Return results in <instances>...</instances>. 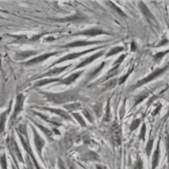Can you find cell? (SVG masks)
Segmentation results:
<instances>
[{
  "label": "cell",
  "mask_w": 169,
  "mask_h": 169,
  "mask_svg": "<svg viewBox=\"0 0 169 169\" xmlns=\"http://www.w3.org/2000/svg\"><path fill=\"white\" fill-rule=\"evenodd\" d=\"M43 95H45L47 100L54 104H62L73 101L77 100L79 97V92L76 90H70L62 93H49V92H43Z\"/></svg>",
  "instance_id": "obj_1"
},
{
  "label": "cell",
  "mask_w": 169,
  "mask_h": 169,
  "mask_svg": "<svg viewBox=\"0 0 169 169\" xmlns=\"http://www.w3.org/2000/svg\"><path fill=\"white\" fill-rule=\"evenodd\" d=\"M168 68H169V65H167L166 66L163 67V68L156 69L154 72H152L151 74H149L147 77L143 78V79H141V80L139 81L136 84L132 85L131 88H130V90H134V89H135L137 88L141 87V86H143V85L148 83L154 81V79L158 77V76L160 75H162V73H164L166 71H167V70H168Z\"/></svg>",
  "instance_id": "obj_2"
},
{
  "label": "cell",
  "mask_w": 169,
  "mask_h": 169,
  "mask_svg": "<svg viewBox=\"0 0 169 169\" xmlns=\"http://www.w3.org/2000/svg\"><path fill=\"white\" fill-rule=\"evenodd\" d=\"M106 46H100V47H94V48H91V49H89V50H87L83 51V52H81L72 53L67 54V55H66L65 56L62 57V58H61L60 60H57V61H56L55 62H53L52 64L50 66V67L53 66L54 65L62 63L64 62L68 61V60H74V59H76L77 58H79V57L81 56L85 55V54H86V53H90V52H94V51L97 50H99V49H100V48H104V47H105Z\"/></svg>",
  "instance_id": "obj_3"
},
{
  "label": "cell",
  "mask_w": 169,
  "mask_h": 169,
  "mask_svg": "<svg viewBox=\"0 0 169 169\" xmlns=\"http://www.w3.org/2000/svg\"><path fill=\"white\" fill-rule=\"evenodd\" d=\"M7 145L8 148L11 155L14 157H17L18 160L22 163H24V159L22 158V154L20 152V149L19 148L17 141H15L14 138H9L7 139Z\"/></svg>",
  "instance_id": "obj_4"
},
{
  "label": "cell",
  "mask_w": 169,
  "mask_h": 169,
  "mask_svg": "<svg viewBox=\"0 0 169 169\" xmlns=\"http://www.w3.org/2000/svg\"><path fill=\"white\" fill-rule=\"evenodd\" d=\"M18 134L19 138H20V139L22 145V146H23V148L24 149V150L27 152V153L28 154V156H29L31 158L32 161H33V162L34 163V165H35V167L36 169H41L39 165L38 164V162H37L36 158H35V156L33 154V151H32V149H31V147L29 139H28V135L23 136L22 135H21V134L18 133Z\"/></svg>",
  "instance_id": "obj_5"
},
{
  "label": "cell",
  "mask_w": 169,
  "mask_h": 169,
  "mask_svg": "<svg viewBox=\"0 0 169 169\" xmlns=\"http://www.w3.org/2000/svg\"><path fill=\"white\" fill-rule=\"evenodd\" d=\"M25 100V96L23 94H18L17 96V100H16L15 107L10 119V123H13L16 119H17L18 116L20 114L21 112L23 110L24 104Z\"/></svg>",
  "instance_id": "obj_6"
},
{
  "label": "cell",
  "mask_w": 169,
  "mask_h": 169,
  "mask_svg": "<svg viewBox=\"0 0 169 169\" xmlns=\"http://www.w3.org/2000/svg\"><path fill=\"white\" fill-rule=\"evenodd\" d=\"M110 138L112 141L113 145L119 146L121 144L122 140V132L119 124L114 123L110 129Z\"/></svg>",
  "instance_id": "obj_7"
},
{
  "label": "cell",
  "mask_w": 169,
  "mask_h": 169,
  "mask_svg": "<svg viewBox=\"0 0 169 169\" xmlns=\"http://www.w3.org/2000/svg\"><path fill=\"white\" fill-rule=\"evenodd\" d=\"M31 128L33 133L34 144L35 146L36 150L38 153V154H39V157L41 158H42V149L45 146V144H46V141H45V140L41 138L39 134L38 133L36 129L34 127L31 126Z\"/></svg>",
  "instance_id": "obj_8"
},
{
  "label": "cell",
  "mask_w": 169,
  "mask_h": 169,
  "mask_svg": "<svg viewBox=\"0 0 169 169\" xmlns=\"http://www.w3.org/2000/svg\"><path fill=\"white\" fill-rule=\"evenodd\" d=\"M58 53L59 52H56L44 53V54H42V55H40L39 56L36 57V58L31 59L26 62H24L23 64L26 65V66H33L35 64H39L41 62L45 61V60H46L47 59L50 58V57L56 56V54H58Z\"/></svg>",
  "instance_id": "obj_9"
},
{
  "label": "cell",
  "mask_w": 169,
  "mask_h": 169,
  "mask_svg": "<svg viewBox=\"0 0 169 169\" xmlns=\"http://www.w3.org/2000/svg\"><path fill=\"white\" fill-rule=\"evenodd\" d=\"M111 35L109 33L105 32L102 30L98 29V28H91V29L85 30L83 31H79L77 33H75L73 34L74 36H79V35H83V36H88V37H95L97 35Z\"/></svg>",
  "instance_id": "obj_10"
},
{
  "label": "cell",
  "mask_w": 169,
  "mask_h": 169,
  "mask_svg": "<svg viewBox=\"0 0 169 169\" xmlns=\"http://www.w3.org/2000/svg\"><path fill=\"white\" fill-rule=\"evenodd\" d=\"M104 42L101 41H76L74 42L69 43L64 46H62L64 48H72V47H84L87 46H91V45L98 44L100 43Z\"/></svg>",
  "instance_id": "obj_11"
},
{
  "label": "cell",
  "mask_w": 169,
  "mask_h": 169,
  "mask_svg": "<svg viewBox=\"0 0 169 169\" xmlns=\"http://www.w3.org/2000/svg\"><path fill=\"white\" fill-rule=\"evenodd\" d=\"M40 109L46 110V111H49V112H50L57 114V115L60 116L61 118H62V119H65V120H72V118H71V115H70V114L67 112L63 110L62 109H58V108H47V107L40 108Z\"/></svg>",
  "instance_id": "obj_12"
},
{
  "label": "cell",
  "mask_w": 169,
  "mask_h": 169,
  "mask_svg": "<svg viewBox=\"0 0 169 169\" xmlns=\"http://www.w3.org/2000/svg\"><path fill=\"white\" fill-rule=\"evenodd\" d=\"M104 51H101V52H97V53H95V54H94V55L88 57V58H85L83 60V61L81 62L80 64H78L77 66H76L73 70L81 68H83V67H84L85 66L91 63L92 62H94V60L99 58L100 57H101V56H102L104 54Z\"/></svg>",
  "instance_id": "obj_13"
},
{
  "label": "cell",
  "mask_w": 169,
  "mask_h": 169,
  "mask_svg": "<svg viewBox=\"0 0 169 169\" xmlns=\"http://www.w3.org/2000/svg\"><path fill=\"white\" fill-rule=\"evenodd\" d=\"M72 64H69L65 66H62V67H59V68H55L52 70H50V71L47 72L45 74H43L42 75H41L39 76H38L37 78V79H41V78H43L46 77V76H57L60 74H61L62 72L64 71H65L67 68H68L69 67H71Z\"/></svg>",
  "instance_id": "obj_14"
},
{
  "label": "cell",
  "mask_w": 169,
  "mask_h": 169,
  "mask_svg": "<svg viewBox=\"0 0 169 169\" xmlns=\"http://www.w3.org/2000/svg\"><path fill=\"white\" fill-rule=\"evenodd\" d=\"M83 72H84V71H79V72H76L75 73H73V74L69 76H68V77H66V79H61L60 81V83L63 84V85H71L72 83L73 82H75L76 79H77Z\"/></svg>",
  "instance_id": "obj_15"
},
{
  "label": "cell",
  "mask_w": 169,
  "mask_h": 169,
  "mask_svg": "<svg viewBox=\"0 0 169 169\" xmlns=\"http://www.w3.org/2000/svg\"><path fill=\"white\" fill-rule=\"evenodd\" d=\"M139 8L140 9V10L142 12V14L144 15V17L146 18H148V20H155V18L152 14V12L148 9L147 6H146L143 2H139Z\"/></svg>",
  "instance_id": "obj_16"
},
{
  "label": "cell",
  "mask_w": 169,
  "mask_h": 169,
  "mask_svg": "<svg viewBox=\"0 0 169 169\" xmlns=\"http://www.w3.org/2000/svg\"><path fill=\"white\" fill-rule=\"evenodd\" d=\"M160 139L158 142L157 147H156V150L154 151V154L152 156V169H156L158 167L159 159H160Z\"/></svg>",
  "instance_id": "obj_17"
},
{
  "label": "cell",
  "mask_w": 169,
  "mask_h": 169,
  "mask_svg": "<svg viewBox=\"0 0 169 169\" xmlns=\"http://www.w3.org/2000/svg\"><path fill=\"white\" fill-rule=\"evenodd\" d=\"M37 53V51H33V50L24 51V52L17 53V55H16V59L18 60H23L28 58H30L31 56L36 55Z\"/></svg>",
  "instance_id": "obj_18"
},
{
  "label": "cell",
  "mask_w": 169,
  "mask_h": 169,
  "mask_svg": "<svg viewBox=\"0 0 169 169\" xmlns=\"http://www.w3.org/2000/svg\"><path fill=\"white\" fill-rule=\"evenodd\" d=\"M9 111H10V108H9L7 110L4 112L0 115V135L4 131L6 119H7V116L8 115Z\"/></svg>",
  "instance_id": "obj_19"
},
{
  "label": "cell",
  "mask_w": 169,
  "mask_h": 169,
  "mask_svg": "<svg viewBox=\"0 0 169 169\" xmlns=\"http://www.w3.org/2000/svg\"><path fill=\"white\" fill-rule=\"evenodd\" d=\"M62 79H41L40 81H38L34 85L35 87H42V86L46 85L47 84L52 83H55V82H60Z\"/></svg>",
  "instance_id": "obj_20"
},
{
  "label": "cell",
  "mask_w": 169,
  "mask_h": 169,
  "mask_svg": "<svg viewBox=\"0 0 169 169\" xmlns=\"http://www.w3.org/2000/svg\"><path fill=\"white\" fill-rule=\"evenodd\" d=\"M32 120V122H33L35 123V125L38 127V128H39L41 130V131H42L45 134V135H46L47 138L48 139L52 138V136L53 135V132L52 131V130H50L49 129H47V127H44L43 125H41V124L37 123L36 121L33 120Z\"/></svg>",
  "instance_id": "obj_21"
},
{
  "label": "cell",
  "mask_w": 169,
  "mask_h": 169,
  "mask_svg": "<svg viewBox=\"0 0 169 169\" xmlns=\"http://www.w3.org/2000/svg\"><path fill=\"white\" fill-rule=\"evenodd\" d=\"M83 18L81 17V15H75L72 16V17H69L65 18H60V19H56L55 20H57V22H71V21H78L80 20H83Z\"/></svg>",
  "instance_id": "obj_22"
},
{
  "label": "cell",
  "mask_w": 169,
  "mask_h": 169,
  "mask_svg": "<svg viewBox=\"0 0 169 169\" xmlns=\"http://www.w3.org/2000/svg\"><path fill=\"white\" fill-rule=\"evenodd\" d=\"M105 64H106V62H101V64H100V66H97V68H95L93 71L89 73V79H94V77H95V76L97 75L98 73L103 69V68L105 66Z\"/></svg>",
  "instance_id": "obj_23"
},
{
  "label": "cell",
  "mask_w": 169,
  "mask_h": 169,
  "mask_svg": "<svg viewBox=\"0 0 169 169\" xmlns=\"http://www.w3.org/2000/svg\"><path fill=\"white\" fill-rule=\"evenodd\" d=\"M64 107L68 112H73V111H75L76 110L81 109L82 106L81 104H79L78 102H75V103L71 104L64 105Z\"/></svg>",
  "instance_id": "obj_24"
},
{
  "label": "cell",
  "mask_w": 169,
  "mask_h": 169,
  "mask_svg": "<svg viewBox=\"0 0 169 169\" xmlns=\"http://www.w3.org/2000/svg\"><path fill=\"white\" fill-rule=\"evenodd\" d=\"M107 3L108 4H109V6H110V8L112 9L114 11H115L118 14H119L120 16H121V17H127V15H126V14L125 13V12H124L120 8H119V7H118V6L116 4H114L113 2L109 1V2H108Z\"/></svg>",
  "instance_id": "obj_25"
},
{
  "label": "cell",
  "mask_w": 169,
  "mask_h": 169,
  "mask_svg": "<svg viewBox=\"0 0 169 169\" xmlns=\"http://www.w3.org/2000/svg\"><path fill=\"white\" fill-rule=\"evenodd\" d=\"M124 50H125V48H124V47H119H119H114V48L112 49L108 53H106V58H108V57H111L112 56H114L117 53L123 52Z\"/></svg>",
  "instance_id": "obj_26"
},
{
  "label": "cell",
  "mask_w": 169,
  "mask_h": 169,
  "mask_svg": "<svg viewBox=\"0 0 169 169\" xmlns=\"http://www.w3.org/2000/svg\"><path fill=\"white\" fill-rule=\"evenodd\" d=\"M83 158V160H97L98 158V156L93 152H89L84 154Z\"/></svg>",
  "instance_id": "obj_27"
},
{
  "label": "cell",
  "mask_w": 169,
  "mask_h": 169,
  "mask_svg": "<svg viewBox=\"0 0 169 169\" xmlns=\"http://www.w3.org/2000/svg\"><path fill=\"white\" fill-rule=\"evenodd\" d=\"M154 139H149V141H148L147 145H146V148H145V153L148 157H149L151 155L152 153V149L153 148V145H154Z\"/></svg>",
  "instance_id": "obj_28"
},
{
  "label": "cell",
  "mask_w": 169,
  "mask_h": 169,
  "mask_svg": "<svg viewBox=\"0 0 169 169\" xmlns=\"http://www.w3.org/2000/svg\"><path fill=\"white\" fill-rule=\"evenodd\" d=\"M72 116H74L75 119L77 120V122L80 124L81 126L83 127H85L86 126V123L85 121L84 120V119H83V117L81 116V115H80V114L79 113H72Z\"/></svg>",
  "instance_id": "obj_29"
},
{
  "label": "cell",
  "mask_w": 169,
  "mask_h": 169,
  "mask_svg": "<svg viewBox=\"0 0 169 169\" xmlns=\"http://www.w3.org/2000/svg\"><path fill=\"white\" fill-rule=\"evenodd\" d=\"M120 66H114V68H112L110 71H108L107 73L106 78H105V80H107L108 79H110L113 77L114 76H115L118 73V69H119Z\"/></svg>",
  "instance_id": "obj_30"
},
{
  "label": "cell",
  "mask_w": 169,
  "mask_h": 169,
  "mask_svg": "<svg viewBox=\"0 0 169 169\" xmlns=\"http://www.w3.org/2000/svg\"><path fill=\"white\" fill-rule=\"evenodd\" d=\"M169 53V50H166V51H164V52H158L157 53H156L155 55L154 56V57H153V59H154V61L155 62H158L160 61V60L163 58L164 56H165L166 55H167V53Z\"/></svg>",
  "instance_id": "obj_31"
},
{
  "label": "cell",
  "mask_w": 169,
  "mask_h": 169,
  "mask_svg": "<svg viewBox=\"0 0 169 169\" xmlns=\"http://www.w3.org/2000/svg\"><path fill=\"white\" fill-rule=\"evenodd\" d=\"M110 100H108L107 103V106H106V113H105V115L104 117V120L108 122V121L110 120L111 119V112H110Z\"/></svg>",
  "instance_id": "obj_32"
},
{
  "label": "cell",
  "mask_w": 169,
  "mask_h": 169,
  "mask_svg": "<svg viewBox=\"0 0 169 169\" xmlns=\"http://www.w3.org/2000/svg\"><path fill=\"white\" fill-rule=\"evenodd\" d=\"M133 68H134V67L133 66L129 70V71L127 72V73L126 75H125L123 76H121V77L119 79V85H120L123 84L124 83H125L127 80V79H128L129 75L132 73V72L133 71Z\"/></svg>",
  "instance_id": "obj_33"
},
{
  "label": "cell",
  "mask_w": 169,
  "mask_h": 169,
  "mask_svg": "<svg viewBox=\"0 0 169 169\" xmlns=\"http://www.w3.org/2000/svg\"><path fill=\"white\" fill-rule=\"evenodd\" d=\"M149 95V94H141L139 95V96L135 98V104H134V106H138V105L139 104H140L141 102H142V101L145 100V98H147L148 96Z\"/></svg>",
  "instance_id": "obj_34"
},
{
  "label": "cell",
  "mask_w": 169,
  "mask_h": 169,
  "mask_svg": "<svg viewBox=\"0 0 169 169\" xmlns=\"http://www.w3.org/2000/svg\"><path fill=\"white\" fill-rule=\"evenodd\" d=\"M140 123H141V119H138L133 120L129 127V129L130 131H133V130H135L138 129L140 125Z\"/></svg>",
  "instance_id": "obj_35"
},
{
  "label": "cell",
  "mask_w": 169,
  "mask_h": 169,
  "mask_svg": "<svg viewBox=\"0 0 169 169\" xmlns=\"http://www.w3.org/2000/svg\"><path fill=\"white\" fill-rule=\"evenodd\" d=\"M0 164H1L2 169H8L7 159H6V156L5 154H2L0 157Z\"/></svg>",
  "instance_id": "obj_36"
},
{
  "label": "cell",
  "mask_w": 169,
  "mask_h": 169,
  "mask_svg": "<svg viewBox=\"0 0 169 169\" xmlns=\"http://www.w3.org/2000/svg\"><path fill=\"white\" fill-rule=\"evenodd\" d=\"M34 113L35 114H37V116H39V117H41V119H43L44 120H46V121H47V122H48V123H51V124H52V125H58V126H60V125H59V124L57 123L56 122H54V121H52V120H50L48 117L46 116H44L43 114H42L41 113L36 112H34Z\"/></svg>",
  "instance_id": "obj_37"
},
{
  "label": "cell",
  "mask_w": 169,
  "mask_h": 169,
  "mask_svg": "<svg viewBox=\"0 0 169 169\" xmlns=\"http://www.w3.org/2000/svg\"><path fill=\"white\" fill-rule=\"evenodd\" d=\"M145 134H146V125L145 123H143V125L141 129V131L139 133V138L140 139L143 140V141H145Z\"/></svg>",
  "instance_id": "obj_38"
},
{
  "label": "cell",
  "mask_w": 169,
  "mask_h": 169,
  "mask_svg": "<svg viewBox=\"0 0 169 169\" xmlns=\"http://www.w3.org/2000/svg\"><path fill=\"white\" fill-rule=\"evenodd\" d=\"M83 114H84V116L87 118V120L89 121V123H94V119H93V116H92V115L91 114V113L89 112L88 110H87L86 109H84L83 110Z\"/></svg>",
  "instance_id": "obj_39"
},
{
  "label": "cell",
  "mask_w": 169,
  "mask_h": 169,
  "mask_svg": "<svg viewBox=\"0 0 169 169\" xmlns=\"http://www.w3.org/2000/svg\"><path fill=\"white\" fill-rule=\"evenodd\" d=\"M142 168H143V162L141 159L138 156L135 162V164L134 165L133 169H142Z\"/></svg>",
  "instance_id": "obj_40"
},
{
  "label": "cell",
  "mask_w": 169,
  "mask_h": 169,
  "mask_svg": "<svg viewBox=\"0 0 169 169\" xmlns=\"http://www.w3.org/2000/svg\"><path fill=\"white\" fill-rule=\"evenodd\" d=\"M126 56H127V54H122V55H121L119 57V58H118L116 60V61L114 62V64H113L114 66H120V64L124 61V60H125V58H126Z\"/></svg>",
  "instance_id": "obj_41"
},
{
  "label": "cell",
  "mask_w": 169,
  "mask_h": 169,
  "mask_svg": "<svg viewBox=\"0 0 169 169\" xmlns=\"http://www.w3.org/2000/svg\"><path fill=\"white\" fill-rule=\"evenodd\" d=\"M116 85V79H114V80L108 82L106 85V88H108V89H112L115 87Z\"/></svg>",
  "instance_id": "obj_42"
},
{
  "label": "cell",
  "mask_w": 169,
  "mask_h": 169,
  "mask_svg": "<svg viewBox=\"0 0 169 169\" xmlns=\"http://www.w3.org/2000/svg\"><path fill=\"white\" fill-rule=\"evenodd\" d=\"M162 108V105L160 104V103H158V106H157V107H156L155 108V110L153 111L152 112V115L153 116H156V114H159V112H160V110H161V108Z\"/></svg>",
  "instance_id": "obj_43"
},
{
  "label": "cell",
  "mask_w": 169,
  "mask_h": 169,
  "mask_svg": "<svg viewBox=\"0 0 169 169\" xmlns=\"http://www.w3.org/2000/svg\"><path fill=\"white\" fill-rule=\"evenodd\" d=\"M168 43H169L168 39L164 38V39L163 40H162V41H160V43H159V44L158 45V46H156V47H162V46H167V45L168 44Z\"/></svg>",
  "instance_id": "obj_44"
},
{
  "label": "cell",
  "mask_w": 169,
  "mask_h": 169,
  "mask_svg": "<svg viewBox=\"0 0 169 169\" xmlns=\"http://www.w3.org/2000/svg\"><path fill=\"white\" fill-rule=\"evenodd\" d=\"M136 50H137L136 43L134 42V41H132L131 43H130V51L133 52H135Z\"/></svg>",
  "instance_id": "obj_45"
},
{
  "label": "cell",
  "mask_w": 169,
  "mask_h": 169,
  "mask_svg": "<svg viewBox=\"0 0 169 169\" xmlns=\"http://www.w3.org/2000/svg\"><path fill=\"white\" fill-rule=\"evenodd\" d=\"M96 168H97V169H102V167H101V166H100V165H97L96 167Z\"/></svg>",
  "instance_id": "obj_46"
},
{
  "label": "cell",
  "mask_w": 169,
  "mask_h": 169,
  "mask_svg": "<svg viewBox=\"0 0 169 169\" xmlns=\"http://www.w3.org/2000/svg\"><path fill=\"white\" fill-rule=\"evenodd\" d=\"M169 116V108H168V112H167V115H166V118H167Z\"/></svg>",
  "instance_id": "obj_47"
},
{
  "label": "cell",
  "mask_w": 169,
  "mask_h": 169,
  "mask_svg": "<svg viewBox=\"0 0 169 169\" xmlns=\"http://www.w3.org/2000/svg\"><path fill=\"white\" fill-rule=\"evenodd\" d=\"M12 169H17V168H15V167H14V166L13 164H12Z\"/></svg>",
  "instance_id": "obj_48"
},
{
  "label": "cell",
  "mask_w": 169,
  "mask_h": 169,
  "mask_svg": "<svg viewBox=\"0 0 169 169\" xmlns=\"http://www.w3.org/2000/svg\"><path fill=\"white\" fill-rule=\"evenodd\" d=\"M24 169H27L26 168H25V167H24Z\"/></svg>",
  "instance_id": "obj_49"
},
{
  "label": "cell",
  "mask_w": 169,
  "mask_h": 169,
  "mask_svg": "<svg viewBox=\"0 0 169 169\" xmlns=\"http://www.w3.org/2000/svg\"><path fill=\"white\" fill-rule=\"evenodd\" d=\"M0 12H3V11H2V10H1V9H0Z\"/></svg>",
  "instance_id": "obj_50"
}]
</instances>
